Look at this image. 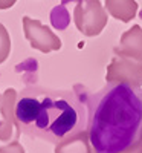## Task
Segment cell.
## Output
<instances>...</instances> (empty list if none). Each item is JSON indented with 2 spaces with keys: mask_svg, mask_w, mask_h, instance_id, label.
<instances>
[{
  "mask_svg": "<svg viewBox=\"0 0 142 153\" xmlns=\"http://www.w3.org/2000/svg\"><path fill=\"white\" fill-rule=\"evenodd\" d=\"M14 121L24 135L60 144L80 135L87 117L83 103L73 92L29 86L17 97Z\"/></svg>",
  "mask_w": 142,
  "mask_h": 153,
  "instance_id": "cell-1",
  "label": "cell"
},
{
  "mask_svg": "<svg viewBox=\"0 0 142 153\" xmlns=\"http://www.w3.org/2000/svg\"><path fill=\"white\" fill-rule=\"evenodd\" d=\"M89 141L95 153H125L142 139V89L109 84L93 97Z\"/></svg>",
  "mask_w": 142,
  "mask_h": 153,
  "instance_id": "cell-2",
  "label": "cell"
},
{
  "mask_svg": "<svg viewBox=\"0 0 142 153\" xmlns=\"http://www.w3.org/2000/svg\"><path fill=\"white\" fill-rule=\"evenodd\" d=\"M73 19L84 35H98L107 23V16L102 9L99 0H81L76 5Z\"/></svg>",
  "mask_w": 142,
  "mask_h": 153,
  "instance_id": "cell-3",
  "label": "cell"
},
{
  "mask_svg": "<svg viewBox=\"0 0 142 153\" xmlns=\"http://www.w3.org/2000/svg\"><path fill=\"white\" fill-rule=\"evenodd\" d=\"M23 29L24 35L34 49L47 54L50 51H58L61 48L60 38L38 20H32L31 17H23Z\"/></svg>",
  "mask_w": 142,
  "mask_h": 153,
  "instance_id": "cell-4",
  "label": "cell"
},
{
  "mask_svg": "<svg viewBox=\"0 0 142 153\" xmlns=\"http://www.w3.org/2000/svg\"><path fill=\"white\" fill-rule=\"evenodd\" d=\"M106 6L113 17L124 22L133 19L138 11V3L135 0H106Z\"/></svg>",
  "mask_w": 142,
  "mask_h": 153,
  "instance_id": "cell-5",
  "label": "cell"
},
{
  "mask_svg": "<svg viewBox=\"0 0 142 153\" xmlns=\"http://www.w3.org/2000/svg\"><path fill=\"white\" fill-rule=\"evenodd\" d=\"M11 52V38L6 28L0 23V63H3Z\"/></svg>",
  "mask_w": 142,
  "mask_h": 153,
  "instance_id": "cell-6",
  "label": "cell"
},
{
  "mask_svg": "<svg viewBox=\"0 0 142 153\" xmlns=\"http://www.w3.org/2000/svg\"><path fill=\"white\" fill-rule=\"evenodd\" d=\"M17 0H0V9H9L16 5Z\"/></svg>",
  "mask_w": 142,
  "mask_h": 153,
  "instance_id": "cell-7",
  "label": "cell"
}]
</instances>
